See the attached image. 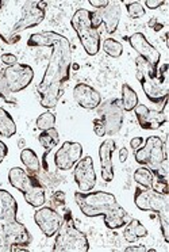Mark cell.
<instances>
[{
  "mask_svg": "<svg viewBox=\"0 0 169 252\" xmlns=\"http://www.w3.org/2000/svg\"><path fill=\"white\" fill-rule=\"evenodd\" d=\"M28 46H46L50 49V59L42 82L38 86L41 106L53 109L60 100L64 84L71 77L72 49L68 38L55 32H42L30 35Z\"/></svg>",
  "mask_w": 169,
  "mask_h": 252,
  "instance_id": "6da1fadb",
  "label": "cell"
},
{
  "mask_svg": "<svg viewBox=\"0 0 169 252\" xmlns=\"http://www.w3.org/2000/svg\"><path fill=\"white\" fill-rule=\"evenodd\" d=\"M46 3L38 0H1L0 1V38L12 45L21 33L44 21Z\"/></svg>",
  "mask_w": 169,
  "mask_h": 252,
  "instance_id": "7a4b0ae2",
  "label": "cell"
},
{
  "mask_svg": "<svg viewBox=\"0 0 169 252\" xmlns=\"http://www.w3.org/2000/svg\"><path fill=\"white\" fill-rule=\"evenodd\" d=\"M75 201L84 216L103 217L104 224L110 229H119L129 221V213L122 208L113 194L106 191L75 194Z\"/></svg>",
  "mask_w": 169,
  "mask_h": 252,
  "instance_id": "3957f363",
  "label": "cell"
},
{
  "mask_svg": "<svg viewBox=\"0 0 169 252\" xmlns=\"http://www.w3.org/2000/svg\"><path fill=\"white\" fill-rule=\"evenodd\" d=\"M137 79L141 83L142 90L146 98L156 104H163L168 99L169 86L167 83V69L168 64H164L160 71L153 69V66L141 56L136 60Z\"/></svg>",
  "mask_w": 169,
  "mask_h": 252,
  "instance_id": "277c9868",
  "label": "cell"
},
{
  "mask_svg": "<svg viewBox=\"0 0 169 252\" xmlns=\"http://www.w3.org/2000/svg\"><path fill=\"white\" fill-rule=\"evenodd\" d=\"M18 203L6 190H0V224L6 229L8 241L12 246H30L33 237L28 228L17 220Z\"/></svg>",
  "mask_w": 169,
  "mask_h": 252,
  "instance_id": "5b68a950",
  "label": "cell"
},
{
  "mask_svg": "<svg viewBox=\"0 0 169 252\" xmlns=\"http://www.w3.org/2000/svg\"><path fill=\"white\" fill-rule=\"evenodd\" d=\"M169 194H160L152 189H137L134 203L140 210L157 214L164 240L169 243Z\"/></svg>",
  "mask_w": 169,
  "mask_h": 252,
  "instance_id": "8992f818",
  "label": "cell"
},
{
  "mask_svg": "<svg viewBox=\"0 0 169 252\" xmlns=\"http://www.w3.org/2000/svg\"><path fill=\"white\" fill-rule=\"evenodd\" d=\"M55 252H88L89 251V243L87 236L79 230L73 224V219L69 210H66L60 229L56 233Z\"/></svg>",
  "mask_w": 169,
  "mask_h": 252,
  "instance_id": "52a82bcc",
  "label": "cell"
},
{
  "mask_svg": "<svg viewBox=\"0 0 169 252\" xmlns=\"http://www.w3.org/2000/svg\"><path fill=\"white\" fill-rule=\"evenodd\" d=\"M137 163L146 165L156 176L167 178V145L157 136L147 137L143 148L136 149Z\"/></svg>",
  "mask_w": 169,
  "mask_h": 252,
  "instance_id": "ba28073f",
  "label": "cell"
},
{
  "mask_svg": "<svg viewBox=\"0 0 169 252\" xmlns=\"http://www.w3.org/2000/svg\"><path fill=\"white\" fill-rule=\"evenodd\" d=\"M8 182L14 189L22 192L26 202L33 208H41L45 203V190L37 176L30 175L21 167H14L8 172Z\"/></svg>",
  "mask_w": 169,
  "mask_h": 252,
  "instance_id": "9c48e42d",
  "label": "cell"
},
{
  "mask_svg": "<svg viewBox=\"0 0 169 252\" xmlns=\"http://www.w3.org/2000/svg\"><path fill=\"white\" fill-rule=\"evenodd\" d=\"M71 25L76 32L77 37L82 42L83 48L87 55H98L100 49V34L99 30L92 25V12L85 8L77 10L71 19Z\"/></svg>",
  "mask_w": 169,
  "mask_h": 252,
  "instance_id": "30bf717a",
  "label": "cell"
},
{
  "mask_svg": "<svg viewBox=\"0 0 169 252\" xmlns=\"http://www.w3.org/2000/svg\"><path fill=\"white\" fill-rule=\"evenodd\" d=\"M98 107L100 120L103 121L106 126V134L109 136L116 134L123 124V111H125L122 107L120 99H110Z\"/></svg>",
  "mask_w": 169,
  "mask_h": 252,
  "instance_id": "8fae6325",
  "label": "cell"
},
{
  "mask_svg": "<svg viewBox=\"0 0 169 252\" xmlns=\"http://www.w3.org/2000/svg\"><path fill=\"white\" fill-rule=\"evenodd\" d=\"M7 87L11 94H17L28 87L34 79L33 68L28 64H15L4 68Z\"/></svg>",
  "mask_w": 169,
  "mask_h": 252,
  "instance_id": "7c38bea8",
  "label": "cell"
},
{
  "mask_svg": "<svg viewBox=\"0 0 169 252\" xmlns=\"http://www.w3.org/2000/svg\"><path fill=\"white\" fill-rule=\"evenodd\" d=\"M167 104H168V99L163 102V109L160 110H150L147 109L145 104H137V107L134 109L137 115L138 124L142 129L145 130H156L168 121L167 117Z\"/></svg>",
  "mask_w": 169,
  "mask_h": 252,
  "instance_id": "4fadbf2b",
  "label": "cell"
},
{
  "mask_svg": "<svg viewBox=\"0 0 169 252\" xmlns=\"http://www.w3.org/2000/svg\"><path fill=\"white\" fill-rule=\"evenodd\" d=\"M73 176L80 191L88 192L92 190L96 185V172H95L93 160L91 156H85L77 161Z\"/></svg>",
  "mask_w": 169,
  "mask_h": 252,
  "instance_id": "5bb4252c",
  "label": "cell"
},
{
  "mask_svg": "<svg viewBox=\"0 0 169 252\" xmlns=\"http://www.w3.org/2000/svg\"><path fill=\"white\" fill-rule=\"evenodd\" d=\"M34 221L38 225L39 229L44 232L46 237H53L60 229L62 217L56 209L46 206V208L38 209L34 214Z\"/></svg>",
  "mask_w": 169,
  "mask_h": 252,
  "instance_id": "9a60e30c",
  "label": "cell"
},
{
  "mask_svg": "<svg viewBox=\"0 0 169 252\" xmlns=\"http://www.w3.org/2000/svg\"><path fill=\"white\" fill-rule=\"evenodd\" d=\"M82 144L65 141V143L61 145V148L56 152L55 163L56 165L58 167V170H72V167L75 164H77V161L82 159Z\"/></svg>",
  "mask_w": 169,
  "mask_h": 252,
  "instance_id": "2e32d148",
  "label": "cell"
},
{
  "mask_svg": "<svg viewBox=\"0 0 169 252\" xmlns=\"http://www.w3.org/2000/svg\"><path fill=\"white\" fill-rule=\"evenodd\" d=\"M127 41L130 42L131 48L136 50L137 53L141 56L142 59H145V60L153 66V69L158 71V64H160L161 55H160V52L147 41L146 37H145L143 34L134 33Z\"/></svg>",
  "mask_w": 169,
  "mask_h": 252,
  "instance_id": "e0dca14e",
  "label": "cell"
},
{
  "mask_svg": "<svg viewBox=\"0 0 169 252\" xmlns=\"http://www.w3.org/2000/svg\"><path fill=\"white\" fill-rule=\"evenodd\" d=\"M73 98L80 107L87 110L98 109V106H100L102 103L100 94L85 83L76 84V87L73 88Z\"/></svg>",
  "mask_w": 169,
  "mask_h": 252,
  "instance_id": "ac0fdd59",
  "label": "cell"
},
{
  "mask_svg": "<svg viewBox=\"0 0 169 252\" xmlns=\"http://www.w3.org/2000/svg\"><path fill=\"white\" fill-rule=\"evenodd\" d=\"M115 151L114 140H104L99 148V158L102 165V178L104 182H111L114 179V165H113V154Z\"/></svg>",
  "mask_w": 169,
  "mask_h": 252,
  "instance_id": "d6986e66",
  "label": "cell"
},
{
  "mask_svg": "<svg viewBox=\"0 0 169 252\" xmlns=\"http://www.w3.org/2000/svg\"><path fill=\"white\" fill-rule=\"evenodd\" d=\"M95 15L99 18V21L104 23L106 30L109 33H114L118 29L120 19V1L118 0H113L109 1L107 7H104L102 10H98L95 12Z\"/></svg>",
  "mask_w": 169,
  "mask_h": 252,
  "instance_id": "ffe728a7",
  "label": "cell"
},
{
  "mask_svg": "<svg viewBox=\"0 0 169 252\" xmlns=\"http://www.w3.org/2000/svg\"><path fill=\"white\" fill-rule=\"evenodd\" d=\"M147 236V229L141 224L138 220H130V222L126 224V228L123 230V237L129 243H136L138 239Z\"/></svg>",
  "mask_w": 169,
  "mask_h": 252,
  "instance_id": "44dd1931",
  "label": "cell"
},
{
  "mask_svg": "<svg viewBox=\"0 0 169 252\" xmlns=\"http://www.w3.org/2000/svg\"><path fill=\"white\" fill-rule=\"evenodd\" d=\"M17 133V125L15 121L12 120L10 113L0 107V136L1 137L11 138Z\"/></svg>",
  "mask_w": 169,
  "mask_h": 252,
  "instance_id": "7402d4cb",
  "label": "cell"
},
{
  "mask_svg": "<svg viewBox=\"0 0 169 252\" xmlns=\"http://www.w3.org/2000/svg\"><path fill=\"white\" fill-rule=\"evenodd\" d=\"M21 160H22V163L25 164V167L28 168V174H30V175L37 176V174H38L39 170H41V164H39L38 156H37V154L34 152L33 149H22V152H21Z\"/></svg>",
  "mask_w": 169,
  "mask_h": 252,
  "instance_id": "603a6c76",
  "label": "cell"
},
{
  "mask_svg": "<svg viewBox=\"0 0 169 252\" xmlns=\"http://www.w3.org/2000/svg\"><path fill=\"white\" fill-rule=\"evenodd\" d=\"M120 102H122V107H123L125 111H133L138 104V95L126 83L122 86V99H120Z\"/></svg>",
  "mask_w": 169,
  "mask_h": 252,
  "instance_id": "cb8c5ba5",
  "label": "cell"
},
{
  "mask_svg": "<svg viewBox=\"0 0 169 252\" xmlns=\"http://www.w3.org/2000/svg\"><path fill=\"white\" fill-rule=\"evenodd\" d=\"M38 140L41 145L46 149V154H49L52 149L57 147V144L60 141V136H58L57 129L52 127V129H48V130H42V133L39 134Z\"/></svg>",
  "mask_w": 169,
  "mask_h": 252,
  "instance_id": "d4e9b609",
  "label": "cell"
},
{
  "mask_svg": "<svg viewBox=\"0 0 169 252\" xmlns=\"http://www.w3.org/2000/svg\"><path fill=\"white\" fill-rule=\"evenodd\" d=\"M134 181L140 185V186L145 187V189H152L153 181H154V174L150 168L147 167H141L134 172Z\"/></svg>",
  "mask_w": 169,
  "mask_h": 252,
  "instance_id": "484cf974",
  "label": "cell"
},
{
  "mask_svg": "<svg viewBox=\"0 0 169 252\" xmlns=\"http://www.w3.org/2000/svg\"><path fill=\"white\" fill-rule=\"evenodd\" d=\"M103 50L109 56L116 59V57H120L122 53H123V46H122V44H120L119 41H116V39L107 38L104 39Z\"/></svg>",
  "mask_w": 169,
  "mask_h": 252,
  "instance_id": "4316f807",
  "label": "cell"
},
{
  "mask_svg": "<svg viewBox=\"0 0 169 252\" xmlns=\"http://www.w3.org/2000/svg\"><path fill=\"white\" fill-rule=\"evenodd\" d=\"M56 124V117L55 114H52L50 111H46L44 114H41L37 118V127L41 129V130H48V129H52L55 127Z\"/></svg>",
  "mask_w": 169,
  "mask_h": 252,
  "instance_id": "83f0119b",
  "label": "cell"
},
{
  "mask_svg": "<svg viewBox=\"0 0 169 252\" xmlns=\"http://www.w3.org/2000/svg\"><path fill=\"white\" fill-rule=\"evenodd\" d=\"M126 7H127V12L133 19H140L145 15V8L141 6V3L138 1H127L126 3Z\"/></svg>",
  "mask_w": 169,
  "mask_h": 252,
  "instance_id": "f1b7e54d",
  "label": "cell"
},
{
  "mask_svg": "<svg viewBox=\"0 0 169 252\" xmlns=\"http://www.w3.org/2000/svg\"><path fill=\"white\" fill-rule=\"evenodd\" d=\"M4 68H6V66H3L1 61H0V96L6 99L7 102H14L12 99H10L11 93H10L8 87H7L6 77H4Z\"/></svg>",
  "mask_w": 169,
  "mask_h": 252,
  "instance_id": "f546056e",
  "label": "cell"
},
{
  "mask_svg": "<svg viewBox=\"0 0 169 252\" xmlns=\"http://www.w3.org/2000/svg\"><path fill=\"white\" fill-rule=\"evenodd\" d=\"M152 190L160 192V194H169L168 181H167V178L157 176V179H154V181H153Z\"/></svg>",
  "mask_w": 169,
  "mask_h": 252,
  "instance_id": "4dcf8cb0",
  "label": "cell"
},
{
  "mask_svg": "<svg viewBox=\"0 0 169 252\" xmlns=\"http://www.w3.org/2000/svg\"><path fill=\"white\" fill-rule=\"evenodd\" d=\"M0 252H11V244L7 237L4 226L0 224Z\"/></svg>",
  "mask_w": 169,
  "mask_h": 252,
  "instance_id": "1f68e13d",
  "label": "cell"
},
{
  "mask_svg": "<svg viewBox=\"0 0 169 252\" xmlns=\"http://www.w3.org/2000/svg\"><path fill=\"white\" fill-rule=\"evenodd\" d=\"M65 205V192L56 191L52 197V206L55 208H62Z\"/></svg>",
  "mask_w": 169,
  "mask_h": 252,
  "instance_id": "d6a6232c",
  "label": "cell"
},
{
  "mask_svg": "<svg viewBox=\"0 0 169 252\" xmlns=\"http://www.w3.org/2000/svg\"><path fill=\"white\" fill-rule=\"evenodd\" d=\"M93 132L98 137H103L106 134V126H104V122L100 118L93 120Z\"/></svg>",
  "mask_w": 169,
  "mask_h": 252,
  "instance_id": "836d02e7",
  "label": "cell"
},
{
  "mask_svg": "<svg viewBox=\"0 0 169 252\" xmlns=\"http://www.w3.org/2000/svg\"><path fill=\"white\" fill-rule=\"evenodd\" d=\"M0 61H1L3 65L6 66H12L15 65V64H18V59L14 55H11V53H4V55H1Z\"/></svg>",
  "mask_w": 169,
  "mask_h": 252,
  "instance_id": "e575fe53",
  "label": "cell"
},
{
  "mask_svg": "<svg viewBox=\"0 0 169 252\" xmlns=\"http://www.w3.org/2000/svg\"><path fill=\"white\" fill-rule=\"evenodd\" d=\"M164 0H146L145 1V6L147 7V8H150V10H156V8H158V7L164 6Z\"/></svg>",
  "mask_w": 169,
  "mask_h": 252,
  "instance_id": "d590c367",
  "label": "cell"
},
{
  "mask_svg": "<svg viewBox=\"0 0 169 252\" xmlns=\"http://www.w3.org/2000/svg\"><path fill=\"white\" fill-rule=\"evenodd\" d=\"M89 4L92 7H96L98 10H102L104 7H107L109 0H89Z\"/></svg>",
  "mask_w": 169,
  "mask_h": 252,
  "instance_id": "8d00e7d4",
  "label": "cell"
},
{
  "mask_svg": "<svg viewBox=\"0 0 169 252\" xmlns=\"http://www.w3.org/2000/svg\"><path fill=\"white\" fill-rule=\"evenodd\" d=\"M7 154H8V148H7L6 144L0 140V164L3 163V160L6 159Z\"/></svg>",
  "mask_w": 169,
  "mask_h": 252,
  "instance_id": "74e56055",
  "label": "cell"
},
{
  "mask_svg": "<svg viewBox=\"0 0 169 252\" xmlns=\"http://www.w3.org/2000/svg\"><path fill=\"white\" fill-rule=\"evenodd\" d=\"M142 143H143V140H142V137H134L130 141V147L133 149H138V148H141V144Z\"/></svg>",
  "mask_w": 169,
  "mask_h": 252,
  "instance_id": "f35d334b",
  "label": "cell"
},
{
  "mask_svg": "<svg viewBox=\"0 0 169 252\" xmlns=\"http://www.w3.org/2000/svg\"><path fill=\"white\" fill-rule=\"evenodd\" d=\"M125 251L126 252H146L147 248H145L143 246H133V247H127Z\"/></svg>",
  "mask_w": 169,
  "mask_h": 252,
  "instance_id": "ab89813d",
  "label": "cell"
},
{
  "mask_svg": "<svg viewBox=\"0 0 169 252\" xmlns=\"http://www.w3.org/2000/svg\"><path fill=\"white\" fill-rule=\"evenodd\" d=\"M149 26H152L154 32H160V30L164 28L163 23H157V19H156V18H153L152 21L149 22Z\"/></svg>",
  "mask_w": 169,
  "mask_h": 252,
  "instance_id": "60d3db41",
  "label": "cell"
},
{
  "mask_svg": "<svg viewBox=\"0 0 169 252\" xmlns=\"http://www.w3.org/2000/svg\"><path fill=\"white\" fill-rule=\"evenodd\" d=\"M127 156H129V151L126 148H122L119 151V160L122 163H125L126 160H127Z\"/></svg>",
  "mask_w": 169,
  "mask_h": 252,
  "instance_id": "b9f144b4",
  "label": "cell"
},
{
  "mask_svg": "<svg viewBox=\"0 0 169 252\" xmlns=\"http://www.w3.org/2000/svg\"><path fill=\"white\" fill-rule=\"evenodd\" d=\"M11 252H28V248L25 246H12Z\"/></svg>",
  "mask_w": 169,
  "mask_h": 252,
  "instance_id": "7bdbcfd3",
  "label": "cell"
},
{
  "mask_svg": "<svg viewBox=\"0 0 169 252\" xmlns=\"http://www.w3.org/2000/svg\"><path fill=\"white\" fill-rule=\"evenodd\" d=\"M19 147H21V148H23V147H25V141H23V140H21V141H19Z\"/></svg>",
  "mask_w": 169,
  "mask_h": 252,
  "instance_id": "ee69618b",
  "label": "cell"
}]
</instances>
